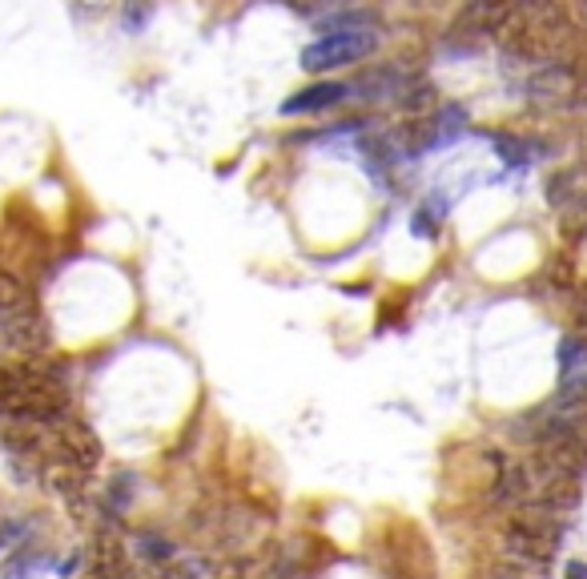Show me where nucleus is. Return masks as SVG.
Segmentation results:
<instances>
[{
	"instance_id": "obj_17",
	"label": "nucleus",
	"mask_w": 587,
	"mask_h": 579,
	"mask_svg": "<svg viewBox=\"0 0 587 579\" xmlns=\"http://www.w3.org/2000/svg\"><path fill=\"white\" fill-rule=\"evenodd\" d=\"M495 149L504 153V161H507V166H519V161H524V141L504 138V133H499V138H495Z\"/></svg>"
},
{
	"instance_id": "obj_20",
	"label": "nucleus",
	"mask_w": 587,
	"mask_h": 579,
	"mask_svg": "<svg viewBox=\"0 0 587 579\" xmlns=\"http://www.w3.org/2000/svg\"><path fill=\"white\" fill-rule=\"evenodd\" d=\"M495 579H524V576H519V571H511V568H499V571H495Z\"/></svg>"
},
{
	"instance_id": "obj_12",
	"label": "nucleus",
	"mask_w": 587,
	"mask_h": 579,
	"mask_svg": "<svg viewBox=\"0 0 587 579\" xmlns=\"http://www.w3.org/2000/svg\"><path fill=\"white\" fill-rule=\"evenodd\" d=\"M544 278L547 286H551V295H576V266H571V258L567 253H551L544 262Z\"/></svg>"
},
{
	"instance_id": "obj_21",
	"label": "nucleus",
	"mask_w": 587,
	"mask_h": 579,
	"mask_svg": "<svg viewBox=\"0 0 587 579\" xmlns=\"http://www.w3.org/2000/svg\"><path fill=\"white\" fill-rule=\"evenodd\" d=\"M0 519H4V516H0Z\"/></svg>"
},
{
	"instance_id": "obj_15",
	"label": "nucleus",
	"mask_w": 587,
	"mask_h": 579,
	"mask_svg": "<svg viewBox=\"0 0 587 579\" xmlns=\"http://www.w3.org/2000/svg\"><path fill=\"white\" fill-rule=\"evenodd\" d=\"M133 543H137V551H141V556L153 559V563H161V568H166L169 559H178L173 543H169V539H161V536H153V531H141V536H133Z\"/></svg>"
},
{
	"instance_id": "obj_11",
	"label": "nucleus",
	"mask_w": 587,
	"mask_h": 579,
	"mask_svg": "<svg viewBox=\"0 0 587 579\" xmlns=\"http://www.w3.org/2000/svg\"><path fill=\"white\" fill-rule=\"evenodd\" d=\"M442 221H447V198H427L410 218V230L415 238H439Z\"/></svg>"
},
{
	"instance_id": "obj_4",
	"label": "nucleus",
	"mask_w": 587,
	"mask_h": 579,
	"mask_svg": "<svg viewBox=\"0 0 587 579\" xmlns=\"http://www.w3.org/2000/svg\"><path fill=\"white\" fill-rule=\"evenodd\" d=\"M44 459L73 467L81 475H93V467L101 463V439L81 419H69L57 431H49V455Z\"/></svg>"
},
{
	"instance_id": "obj_6",
	"label": "nucleus",
	"mask_w": 587,
	"mask_h": 579,
	"mask_svg": "<svg viewBox=\"0 0 587 579\" xmlns=\"http://www.w3.org/2000/svg\"><path fill=\"white\" fill-rule=\"evenodd\" d=\"M519 89L531 97L535 106L564 109V106H571L579 93V69H567V64H539Z\"/></svg>"
},
{
	"instance_id": "obj_19",
	"label": "nucleus",
	"mask_w": 587,
	"mask_h": 579,
	"mask_svg": "<svg viewBox=\"0 0 587 579\" xmlns=\"http://www.w3.org/2000/svg\"><path fill=\"white\" fill-rule=\"evenodd\" d=\"M567 579H587V563H584V559H571V563H567Z\"/></svg>"
},
{
	"instance_id": "obj_9",
	"label": "nucleus",
	"mask_w": 587,
	"mask_h": 579,
	"mask_svg": "<svg viewBox=\"0 0 587 579\" xmlns=\"http://www.w3.org/2000/svg\"><path fill=\"white\" fill-rule=\"evenodd\" d=\"M24 310H37L32 302V290L12 274V270H0V318L9 315H24Z\"/></svg>"
},
{
	"instance_id": "obj_3",
	"label": "nucleus",
	"mask_w": 587,
	"mask_h": 579,
	"mask_svg": "<svg viewBox=\"0 0 587 579\" xmlns=\"http://www.w3.org/2000/svg\"><path fill=\"white\" fill-rule=\"evenodd\" d=\"M387 568L395 579H435V556L419 527H395L387 536Z\"/></svg>"
},
{
	"instance_id": "obj_18",
	"label": "nucleus",
	"mask_w": 587,
	"mask_h": 579,
	"mask_svg": "<svg viewBox=\"0 0 587 579\" xmlns=\"http://www.w3.org/2000/svg\"><path fill=\"white\" fill-rule=\"evenodd\" d=\"M149 21V9H126V24H129V29H141V24H146Z\"/></svg>"
},
{
	"instance_id": "obj_5",
	"label": "nucleus",
	"mask_w": 587,
	"mask_h": 579,
	"mask_svg": "<svg viewBox=\"0 0 587 579\" xmlns=\"http://www.w3.org/2000/svg\"><path fill=\"white\" fill-rule=\"evenodd\" d=\"M49 322L41 310L0 318V359H41L49 350Z\"/></svg>"
},
{
	"instance_id": "obj_7",
	"label": "nucleus",
	"mask_w": 587,
	"mask_h": 579,
	"mask_svg": "<svg viewBox=\"0 0 587 579\" xmlns=\"http://www.w3.org/2000/svg\"><path fill=\"white\" fill-rule=\"evenodd\" d=\"M556 362H559L556 395H564V399H587V338L579 335L559 338Z\"/></svg>"
},
{
	"instance_id": "obj_2",
	"label": "nucleus",
	"mask_w": 587,
	"mask_h": 579,
	"mask_svg": "<svg viewBox=\"0 0 587 579\" xmlns=\"http://www.w3.org/2000/svg\"><path fill=\"white\" fill-rule=\"evenodd\" d=\"M375 49H378V29L330 32V37H318L315 44H306V49H302V69H306V73L347 69V64L367 61Z\"/></svg>"
},
{
	"instance_id": "obj_1",
	"label": "nucleus",
	"mask_w": 587,
	"mask_h": 579,
	"mask_svg": "<svg viewBox=\"0 0 587 579\" xmlns=\"http://www.w3.org/2000/svg\"><path fill=\"white\" fill-rule=\"evenodd\" d=\"M559 539H564V516L547 511V507H515L504 523L499 543H504L507 568L531 579L544 568H551Z\"/></svg>"
},
{
	"instance_id": "obj_8",
	"label": "nucleus",
	"mask_w": 587,
	"mask_h": 579,
	"mask_svg": "<svg viewBox=\"0 0 587 579\" xmlns=\"http://www.w3.org/2000/svg\"><path fill=\"white\" fill-rule=\"evenodd\" d=\"M350 93L347 81H318V84H306L298 93H290L282 101V117H306V113H326V109L342 106Z\"/></svg>"
},
{
	"instance_id": "obj_16",
	"label": "nucleus",
	"mask_w": 587,
	"mask_h": 579,
	"mask_svg": "<svg viewBox=\"0 0 587 579\" xmlns=\"http://www.w3.org/2000/svg\"><path fill=\"white\" fill-rule=\"evenodd\" d=\"M198 559H169L166 568H161V579H198Z\"/></svg>"
},
{
	"instance_id": "obj_14",
	"label": "nucleus",
	"mask_w": 587,
	"mask_h": 579,
	"mask_svg": "<svg viewBox=\"0 0 587 579\" xmlns=\"http://www.w3.org/2000/svg\"><path fill=\"white\" fill-rule=\"evenodd\" d=\"M29 519H0V556H17L21 548H29Z\"/></svg>"
},
{
	"instance_id": "obj_13",
	"label": "nucleus",
	"mask_w": 587,
	"mask_h": 579,
	"mask_svg": "<svg viewBox=\"0 0 587 579\" xmlns=\"http://www.w3.org/2000/svg\"><path fill=\"white\" fill-rule=\"evenodd\" d=\"M579 190H584V173H579V169H559V173H551V181H547V201H551L556 210H564Z\"/></svg>"
},
{
	"instance_id": "obj_10",
	"label": "nucleus",
	"mask_w": 587,
	"mask_h": 579,
	"mask_svg": "<svg viewBox=\"0 0 587 579\" xmlns=\"http://www.w3.org/2000/svg\"><path fill=\"white\" fill-rule=\"evenodd\" d=\"M462 126H467V109H462V106H442L439 113H435V121H430V133L422 138V146H439V141L459 138Z\"/></svg>"
}]
</instances>
